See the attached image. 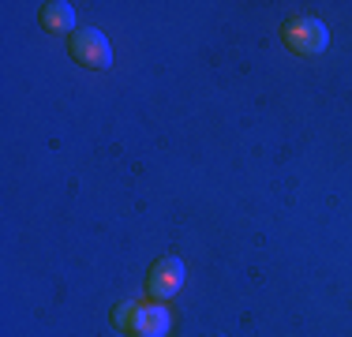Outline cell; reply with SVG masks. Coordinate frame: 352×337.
<instances>
[{
    "label": "cell",
    "instance_id": "6da1fadb",
    "mask_svg": "<svg viewBox=\"0 0 352 337\" xmlns=\"http://www.w3.org/2000/svg\"><path fill=\"white\" fill-rule=\"evenodd\" d=\"M113 326L128 330L131 337H165L173 326V315L162 303H120L113 311Z\"/></svg>",
    "mask_w": 352,
    "mask_h": 337
},
{
    "label": "cell",
    "instance_id": "7a4b0ae2",
    "mask_svg": "<svg viewBox=\"0 0 352 337\" xmlns=\"http://www.w3.org/2000/svg\"><path fill=\"white\" fill-rule=\"evenodd\" d=\"M285 45L289 49H296V53H304V56H318V53H326V45H330V30H326V23H318V19H292V23H285Z\"/></svg>",
    "mask_w": 352,
    "mask_h": 337
},
{
    "label": "cell",
    "instance_id": "3957f363",
    "mask_svg": "<svg viewBox=\"0 0 352 337\" xmlns=\"http://www.w3.org/2000/svg\"><path fill=\"white\" fill-rule=\"evenodd\" d=\"M72 56L79 61L82 67H94V72H102V67L113 64V45H109V38L98 27H82L72 34Z\"/></svg>",
    "mask_w": 352,
    "mask_h": 337
},
{
    "label": "cell",
    "instance_id": "277c9868",
    "mask_svg": "<svg viewBox=\"0 0 352 337\" xmlns=\"http://www.w3.org/2000/svg\"><path fill=\"white\" fill-rule=\"evenodd\" d=\"M184 289V263L176 255H165L162 263L150 270V296L154 300H173Z\"/></svg>",
    "mask_w": 352,
    "mask_h": 337
},
{
    "label": "cell",
    "instance_id": "5b68a950",
    "mask_svg": "<svg viewBox=\"0 0 352 337\" xmlns=\"http://www.w3.org/2000/svg\"><path fill=\"white\" fill-rule=\"evenodd\" d=\"M41 27L53 30V34L75 30V8L68 4V0H49V4L41 8Z\"/></svg>",
    "mask_w": 352,
    "mask_h": 337
},
{
    "label": "cell",
    "instance_id": "8992f818",
    "mask_svg": "<svg viewBox=\"0 0 352 337\" xmlns=\"http://www.w3.org/2000/svg\"><path fill=\"white\" fill-rule=\"evenodd\" d=\"M217 337H225V334H217Z\"/></svg>",
    "mask_w": 352,
    "mask_h": 337
}]
</instances>
